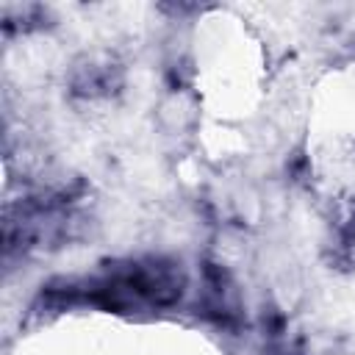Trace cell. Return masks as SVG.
I'll return each mask as SVG.
<instances>
[{
	"instance_id": "1",
	"label": "cell",
	"mask_w": 355,
	"mask_h": 355,
	"mask_svg": "<svg viewBox=\"0 0 355 355\" xmlns=\"http://www.w3.org/2000/svg\"><path fill=\"white\" fill-rule=\"evenodd\" d=\"M205 308L219 322L239 319V297H236V288H233L230 277L222 269H208L205 272Z\"/></svg>"
},
{
	"instance_id": "2",
	"label": "cell",
	"mask_w": 355,
	"mask_h": 355,
	"mask_svg": "<svg viewBox=\"0 0 355 355\" xmlns=\"http://www.w3.org/2000/svg\"><path fill=\"white\" fill-rule=\"evenodd\" d=\"M114 86L111 67L108 64H86L75 72V89L80 94H100Z\"/></svg>"
}]
</instances>
